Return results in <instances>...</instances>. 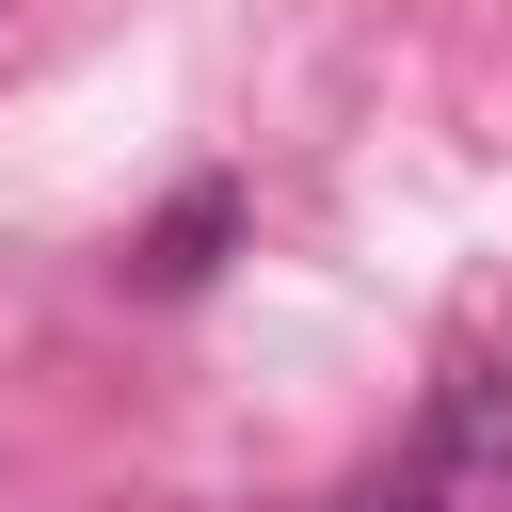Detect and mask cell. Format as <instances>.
<instances>
[{
    "instance_id": "cell-1",
    "label": "cell",
    "mask_w": 512,
    "mask_h": 512,
    "mask_svg": "<svg viewBox=\"0 0 512 512\" xmlns=\"http://www.w3.org/2000/svg\"><path fill=\"white\" fill-rule=\"evenodd\" d=\"M224 224H240V192L224 176H192L144 240H128V288H208V256H224Z\"/></svg>"
},
{
    "instance_id": "cell-2",
    "label": "cell",
    "mask_w": 512,
    "mask_h": 512,
    "mask_svg": "<svg viewBox=\"0 0 512 512\" xmlns=\"http://www.w3.org/2000/svg\"><path fill=\"white\" fill-rule=\"evenodd\" d=\"M336 512H432V480H368V496H336Z\"/></svg>"
}]
</instances>
